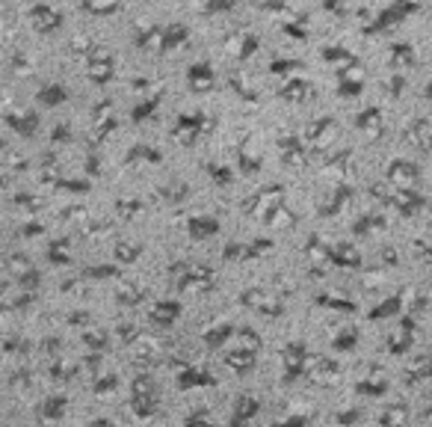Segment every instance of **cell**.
Segmentation results:
<instances>
[{"instance_id": "4", "label": "cell", "mask_w": 432, "mask_h": 427, "mask_svg": "<svg viewBox=\"0 0 432 427\" xmlns=\"http://www.w3.org/2000/svg\"><path fill=\"white\" fill-rule=\"evenodd\" d=\"M216 380L205 371H198V368H190V371H181L178 374V389H196V386H213Z\"/></svg>"}, {"instance_id": "7", "label": "cell", "mask_w": 432, "mask_h": 427, "mask_svg": "<svg viewBox=\"0 0 432 427\" xmlns=\"http://www.w3.org/2000/svg\"><path fill=\"white\" fill-rule=\"evenodd\" d=\"M356 389H359L361 394H373V398H376V394H385V392H388V383H385V380H379V383H367V380H361Z\"/></svg>"}, {"instance_id": "8", "label": "cell", "mask_w": 432, "mask_h": 427, "mask_svg": "<svg viewBox=\"0 0 432 427\" xmlns=\"http://www.w3.org/2000/svg\"><path fill=\"white\" fill-rule=\"evenodd\" d=\"M305 424H308V419H305V416H290V419L279 421L275 427H305Z\"/></svg>"}, {"instance_id": "3", "label": "cell", "mask_w": 432, "mask_h": 427, "mask_svg": "<svg viewBox=\"0 0 432 427\" xmlns=\"http://www.w3.org/2000/svg\"><path fill=\"white\" fill-rule=\"evenodd\" d=\"M66 409H68V398L66 394H54V398H48L42 404L39 409V419H48V421H59L66 416Z\"/></svg>"}, {"instance_id": "1", "label": "cell", "mask_w": 432, "mask_h": 427, "mask_svg": "<svg viewBox=\"0 0 432 427\" xmlns=\"http://www.w3.org/2000/svg\"><path fill=\"white\" fill-rule=\"evenodd\" d=\"M131 404H133V413L140 419H151L154 413H157V386H154L151 377H136L133 380Z\"/></svg>"}, {"instance_id": "9", "label": "cell", "mask_w": 432, "mask_h": 427, "mask_svg": "<svg viewBox=\"0 0 432 427\" xmlns=\"http://www.w3.org/2000/svg\"><path fill=\"white\" fill-rule=\"evenodd\" d=\"M89 427H110V421H95V424H89Z\"/></svg>"}, {"instance_id": "5", "label": "cell", "mask_w": 432, "mask_h": 427, "mask_svg": "<svg viewBox=\"0 0 432 427\" xmlns=\"http://www.w3.org/2000/svg\"><path fill=\"white\" fill-rule=\"evenodd\" d=\"M406 406H400V404H394V406H388L385 409V416H382V424L385 427H403V421H406Z\"/></svg>"}, {"instance_id": "2", "label": "cell", "mask_w": 432, "mask_h": 427, "mask_svg": "<svg viewBox=\"0 0 432 427\" xmlns=\"http://www.w3.org/2000/svg\"><path fill=\"white\" fill-rule=\"evenodd\" d=\"M260 413V401L252 398V394H243V398L237 401V409L234 416H231V427H249V421Z\"/></svg>"}, {"instance_id": "6", "label": "cell", "mask_w": 432, "mask_h": 427, "mask_svg": "<svg viewBox=\"0 0 432 427\" xmlns=\"http://www.w3.org/2000/svg\"><path fill=\"white\" fill-rule=\"evenodd\" d=\"M184 427H216V421L205 413V409H198V413H193L187 421H184Z\"/></svg>"}]
</instances>
